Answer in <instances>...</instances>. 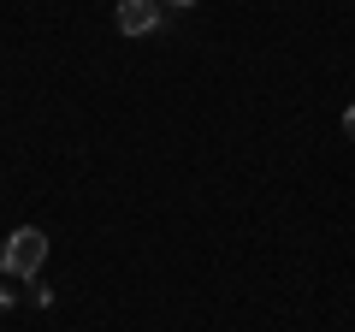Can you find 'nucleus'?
Here are the masks:
<instances>
[{"label": "nucleus", "mask_w": 355, "mask_h": 332, "mask_svg": "<svg viewBox=\"0 0 355 332\" xmlns=\"http://www.w3.org/2000/svg\"><path fill=\"white\" fill-rule=\"evenodd\" d=\"M343 131H349V142H355V107H343Z\"/></svg>", "instance_id": "obj_3"}, {"label": "nucleus", "mask_w": 355, "mask_h": 332, "mask_svg": "<svg viewBox=\"0 0 355 332\" xmlns=\"http://www.w3.org/2000/svg\"><path fill=\"white\" fill-rule=\"evenodd\" d=\"M42 261H48V231L42 226H18L12 238L0 243V267L12 273V279H36Z\"/></svg>", "instance_id": "obj_1"}, {"label": "nucleus", "mask_w": 355, "mask_h": 332, "mask_svg": "<svg viewBox=\"0 0 355 332\" xmlns=\"http://www.w3.org/2000/svg\"><path fill=\"white\" fill-rule=\"evenodd\" d=\"M0 308H12V285H0Z\"/></svg>", "instance_id": "obj_4"}, {"label": "nucleus", "mask_w": 355, "mask_h": 332, "mask_svg": "<svg viewBox=\"0 0 355 332\" xmlns=\"http://www.w3.org/2000/svg\"><path fill=\"white\" fill-rule=\"evenodd\" d=\"M166 6H196V0H166Z\"/></svg>", "instance_id": "obj_5"}, {"label": "nucleus", "mask_w": 355, "mask_h": 332, "mask_svg": "<svg viewBox=\"0 0 355 332\" xmlns=\"http://www.w3.org/2000/svg\"><path fill=\"white\" fill-rule=\"evenodd\" d=\"M119 30H125V36L160 30V0H119Z\"/></svg>", "instance_id": "obj_2"}]
</instances>
